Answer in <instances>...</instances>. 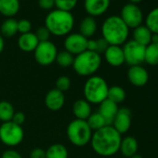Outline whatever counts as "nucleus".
Wrapping results in <instances>:
<instances>
[{"mask_svg":"<svg viewBox=\"0 0 158 158\" xmlns=\"http://www.w3.org/2000/svg\"><path fill=\"white\" fill-rule=\"evenodd\" d=\"M77 1L78 0H55V7L57 10L71 12L76 7Z\"/></svg>","mask_w":158,"mask_h":158,"instance_id":"2f4dec72","label":"nucleus"},{"mask_svg":"<svg viewBox=\"0 0 158 158\" xmlns=\"http://www.w3.org/2000/svg\"><path fill=\"white\" fill-rule=\"evenodd\" d=\"M120 18L128 28L135 29L141 25L143 21V14L141 10L135 4H126L120 13Z\"/></svg>","mask_w":158,"mask_h":158,"instance_id":"9d476101","label":"nucleus"},{"mask_svg":"<svg viewBox=\"0 0 158 158\" xmlns=\"http://www.w3.org/2000/svg\"><path fill=\"white\" fill-rule=\"evenodd\" d=\"M38 6L45 10H50L55 7V0H38Z\"/></svg>","mask_w":158,"mask_h":158,"instance_id":"e433bc0d","label":"nucleus"},{"mask_svg":"<svg viewBox=\"0 0 158 158\" xmlns=\"http://www.w3.org/2000/svg\"><path fill=\"white\" fill-rule=\"evenodd\" d=\"M65 102L64 93L58 90L57 89H52L48 91L45 97V104L47 108L50 111L56 112L60 110Z\"/></svg>","mask_w":158,"mask_h":158,"instance_id":"2eb2a0df","label":"nucleus"},{"mask_svg":"<svg viewBox=\"0 0 158 158\" xmlns=\"http://www.w3.org/2000/svg\"><path fill=\"white\" fill-rule=\"evenodd\" d=\"M73 60H74L73 55H72L66 50H63V51L58 52L55 61L57 62L59 66L62 68H68L70 66H73Z\"/></svg>","mask_w":158,"mask_h":158,"instance_id":"7c9ffc66","label":"nucleus"},{"mask_svg":"<svg viewBox=\"0 0 158 158\" xmlns=\"http://www.w3.org/2000/svg\"><path fill=\"white\" fill-rule=\"evenodd\" d=\"M11 121L19 126H22L25 121V115L23 112H15Z\"/></svg>","mask_w":158,"mask_h":158,"instance_id":"4c0bfd02","label":"nucleus"},{"mask_svg":"<svg viewBox=\"0 0 158 158\" xmlns=\"http://www.w3.org/2000/svg\"><path fill=\"white\" fill-rule=\"evenodd\" d=\"M151 43H153V44H158V35H156V34H152V40H151Z\"/></svg>","mask_w":158,"mask_h":158,"instance_id":"79ce46f5","label":"nucleus"},{"mask_svg":"<svg viewBox=\"0 0 158 158\" xmlns=\"http://www.w3.org/2000/svg\"><path fill=\"white\" fill-rule=\"evenodd\" d=\"M24 137V131L22 126H19L12 121L2 123L0 126V140L9 147L19 145Z\"/></svg>","mask_w":158,"mask_h":158,"instance_id":"0eeeda50","label":"nucleus"},{"mask_svg":"<svg viewBox=\"0 0 158 158\" xmlns=\"http://www.w3.org/2000/svg\"><path fill=\"white\" fill-rule=\"evenodd\" d=\"M152 34L158 35V7L152 10L146 17L145 25Z\"/></svg>","mask_w":158,"mask_h":158,"instance_id":"c756f323","label":"nucleus"},{"mask_svg":"<svg viewBox=\"0 0 158 158\" xmlns=\"http://www.w3.org/2000/svg\"><path fill=\"white\" fill-rule=\"evenodd\" d=\"M30 158H46V151L42 148H35L30 152Z\"/></svg>","mask_w":158,"mask_h":158,"instance_id":"58836bf2","label":"nucleus"},{"mask_svg":"<svg viewBox=\"0 0 158 158\" xmlns=\"http://www.w3.org/2000/svg\"><path fill=\"white\" fill-rule=\"evenodd\" d=\"M57 54V47L49 40L45 42H39L34 51L35 61L42 66H48L52 64L56 60Z\"/></svg>","mask_w":158,"mask_h":158,"instance_id":"6e6552de","label":"nucleus"},{"mask_svg":"<svg viewBox=\"0 0 158 158\" xmlns=\"http://www.w3.org/2000/svg\"><path fill=\"white\" fill-rule=\"evenodd\" d=\"M1 158H23V157L15 150H7L2 153Z\"/></svg>","mask_w":158,"mask_h":158,"instance_id":"ea45409f","label":"nucleus"},{"mask_svg":"<svg viewBox=\"0 0 158 158\" xmlns=\"http://www.w3.org/2000/svg\"><path fill=\"white\" fill-rule=\"evenodd\" d=\"M66 134L73 145L82 147L90 142L93 133L86 120L74 119L68 125Z\"/></svg>","mask_w":158,"mask_h":158,"instance_id":"423d86ee","label":"nucleus"},{"mask_svg":"<svg viewBox=\"0 0 158 158\" xmlns=\"http://www.w3.org/2000/svg\"><path fill=\"white\" fill-rule=\"evenodd\" d=\"M138 149H139V143L134 137L127 136L121 139L119 151L125 156V158H130L132 155L136 154Z\"/></svg>","mask_w":158,"mask_h":158,"instance_id":"aec40b11","label":"nucleus"},{"mask_svg":"<svg viewBox=\"0 0 158 158\" xmlns=\"http://www.w3.org/2000/svg\"><path fill=\"white\" fill-rule=\"evenodd\" d=\"M91 105L85 99L77 100L73 104V114L75 119L87 120L91 114Z\"/></svg>","mask_w":158,"mask_h":158,"instance_id":"a211bd4d","label":"nucleus"},{"mask_svg":"<svg viewBox=\"0 0 158 158\" xmlns=\"http://www.w3.org/2000/svg\"><path fill=\"white\" fill-rule=\"evenodd\" d=\"M103 54L106 62L113 67H119L125 63L123 48L120 46L110 45Z\"/></svg>","mask_w":158,"mask_h":158,"instance_id":"dca6fc26","label":"nucleus"},{"mask_svg":"<svg viewBox=\"0 0 158 158\" xmlns=\"http://www.w3.org/2000/svg\"><path fill=\"white\" fill-rule=\"evenodd\" d=\"M112 126L121 135L127 133L131 127V111L127 108H119Z\"/></svg>","mask_w":158,"mask_h":158,"instance_id":"f8f14e48","label":"nucleus"},{"mask_svg":"<svg viewBox=\"0 0 158 158\" xmlns=\"http://www.w3.org/2000/svg\"><path fill=\"white\" fill-rule=\"evenodd\" d=\"M118 104L114 103V102L106 99L102 103H100L99 107V113L102 115V117L105 119L107 126H112L114 118L118 111Z\"/></svg>","mask_w":158,"mask_h":158,"instance_id":"f3484780","label":"nucleus"},{"mask_svg":"<svg viewBox=\"0 0 158 158\" xmlns=\"http://www.w3.org/2000/svg\"><path fill=\"white\" fill-rule=\"evenodd\" d=\"M127 75L129 83L138 88L145 86L149 80L148 71L141 65L130 66Z\"/></svg>","mask_w":158,"mask_h":158,"instance_id":"ddd939ff","label":"nucleus"},{"mask_svg":"<svg viewBox=\"0 0 158 158\" xmlns=\"http://www.w3.org/2000/svg\"><path fill=\"white\" fill-rule=\"evenodd\" d=\"M46 158H68V151L64 145L54 143L47 149Z\"/></svg>","mask_w":158,"mask_h":158,"instance_id":"393cba45","label":"nucleus"},{"mask_svg":"<svg viewBox=\"0 0 158 158\" xmlns=\"http://www.w3.org/2000/svg\"><path fill=\"white\" fill-rule=\"evenodd\" d=\"M102 57L94 51L86 50L74 56L73 68L80 76H92L101 67Z\"/></svg>","mask_w":158,"mask_h":158,"instance_id":"20e7f679","label":"nucleus"},{"mask_svg":"<svg viewBox=\"0 0 158 158\" xmlns=\"http://www.w3.org/2000/svg\"><path fill=\"white\" fill-rule=\"evenodd\" d=\"M129 28L126 25L120 16L108 17L102 25V38L111 46H121L127 40Z\"/></svg>","mask_w":158,"mask_h":158,"instance_id":"f03ea898","label":"nucleus"},{"mask_svg":"<svg viewBox=\"0 0 158 158\" xmlns=\"http://www.w3.org/2000/svg\"><path fill=\"white\" fill-rule=\"evenodd\" d=\"M111 0H85L84 8L89 16L97 17L104 14L109 9Z\"/></svg>","mask_w":158,"mask_h":158,"instance_id":"4468645a","label":"nucleus"},{"mask_svg":"<svg viewBox=\"0 0 158 158\" xmlns=\"http://www.w3.org/2000/svg\"><path fill=\"white\" fill-rule=\"evenodd\" d=\"M86 121L92 131H97L102 128L103 127L107 126L105 119L102 117V115L99 112L91 113V114Z\"/></svg>","mask_w":158,"mask_h":158,"instance_id":"bb28decb","label":"nucleus"},{"mask_svg":"<svg viewBox=\"0 0 158 158\" xmlns=\"http://www.w3.org/2000/svg\"><path fill=\"white\" fill-rule=\"evenodd\" d=\"M18 33V21L8 18L0 25V34L3 37H12Z\"/></svg>","mask_w":158,"mask_h":158,"instance_id":"b1692460","label":"nucleus"},{"mask_svg":"<svg viewBox=\"0 0 158 158\" xmlns=\"http://www.w3.org/2000/svg\"><path fill=\"white\" fill-rule=\"evenodd\" d=\"M145 48L146 47L135 42L134 40L126 42L122 48L125 62H127L129 66L140 65L142 62H144Z\"/></svg>","mask_w":158,"mask_h":158,"instance_id":"1a4fd4ad","label":"nucleus"},{"mask_svg":"<svg viewBox=\"0 0 158 158\" xmlns=\"http://www.w3.org/2000/svg\"><path fill=\"white\" fill-rule=\"evenodd\" d=\"M152 35V33L145 25H139L133 31V40L144 47L151 44Z\"/></svg>","mask_w":158,"mask_h":158,"instance_id":"5701e85b","label":"nucleus"},{"mask_svg":"<svg viewBox=\"0 0 158 158\" xmlns=\"http://www.w3.org/2000/svg\"><path fill=\"white\" fill-rule=\"evenodd\" d=\"M89 39L79 33H73L66 35L64 39V48L73 56L87 50Z\"/></svg>","mask_w":158,"mask_h":158,"instance_id":"9b49d317","label":"nucleus"},{"mask_svg":"<svg viewBox=\"0 0 158 158\" xmlns=\"http://www.w3.org/2000/svg\"><path fill=\"white\" fill-rule=\"evenodd\" d=\"M110 45L107 43V41L105 39H103L102 37L99 38V39L96 40V52L101 55L102 53L105 52V50L107 49V48Z\"/></svg>","mask_w":158,"mask_h":158,"instance_id":"c9c22d12","label":"nucleus"},{"mask_svg":"<svg viewBox=\"0 0 158 158\" xmlns=\"http://www.w3.org/2000/svg\"><path fill=\"white\" fill-rule=\"evenodd\" d=\"M35 36L37 37L38 41L39 42H45V41H48L49 40V37L51 35L50 32L48 31V29L46 27V26H41L39 27L35 33Z\"/></svg>","mask_w":158,"mask_h":158,"instance_id":"72a5a7b5","label":"nucleus"},{"mask_svg":"<svg viewBox=\"0 0 158 158\" xmlns=\"http://www.w3.org/2000/svg\"><path fill=\"white\" fill-rule=\"evenodd\" d=\"M20 0H0V14L12 18L20 10Z\"/></svg>","mask_w":158,"mask_h":158,"instance_id":"4be33fe9","label":"nucleus"},{"mask_svg":"<svg viewBox=\"0 0 158 158\" xmlns=\"http://www.w3.org/2000/svg\"><path fill=\"white\" fill-rule=\"evenodd\" d=\"M70 88H71V79L68 76L61 75L57 79L55 89L64 93L65 91L69 90Z\"/></svg>","mask_w":158,"mask_h":158,"instance_id":"473e14b6","label":"nucleus"},{"mask_svg":"<svg viewBox=\"0 0 158 158\" xmlns=\"http://www.w3.org/2000/svg\"><path fill=\"white\" fill-rule=\"evenodd\" d=\"M107 99L114 102L116 104L123 102L126 99V91L123 88L119 86H113L109 88Z\"/></svg>","mask_w":158,"mask_h":158,"instance_id":"c85d7f7f","label":"nucleus"},{"mask_svg":"<svg viewBox=\"0 0 158 158\" xmlns=\"http://www.w3.org/2000/svg\"><path fill=\"white\" fill-rule=\"evenodd\" d=\"M74 24L73 15L69 11L60 10H51L45 19V26L55 36L68 35Z\"/></svg>","mask_w":158,"mask_h":158,"instance_id":"7ed1b4c3","label":"nucleus"},{"mask_svg":"<svg viewBox=\"0 0 158 158\" xmlns=\"http://www.w3.org/2000/svg\"><path fill=\"white\" fill-rule=\"evenodd\" d=\"M142 1V0H129V2L131 3V4H139V3H140Z\"/></svg>","mask_w":158,"mask_h":158,"instance_id":"37998d69","label":"nucleus"},{"mask_svg":"<svg viewBox=\"0 0 158 158\" xmlns=\"http://www.w3.org/2000/svg\"><path fill=\"white\" fill-rule=\"evenodd\" d=\"M144 61L152 66L158 65V44L151 43L145 48Z\"/></svg>","mask_w":158,"mask_h":158,"instance_id":"a878e982","label":"nucleus"},{"mask_svg":"<svg viewBox=\"0 0 158 158\" xmlns=\"http://www.w3.org/2000/svg\"><path fill=\"white\" fill-rule=\"evenodd\" d=\"M31 29H32V23L29 20L22 19L18 21V32L21 33V35L30 33Z\"/></svg>","mask_w":158,"mask_h":158,"instance_id":"f704fd0d","label":"nucleus"},{"mask_svg":"<svg viewBox=\"0 0 158 158\" xmlns=\"http://www.w3.org/2000/svg\"><path fill=\"white\" fill-rule=\"evenodd\" d=\"M97 22L94 17L87 16L85 17L79 24V34H81L86 38L93 36L97 31Z\"/></svg>","mask_w":158,"mask_h":158,"instance_id":"412c9836","label":"nucleus"},{"mask_svg":"<svg viewBox=\"0 0 158 158\" xmlns=\"http://www.w3.org/2000/svg\"><path fill=\"white\" fill-rule=\"evenodd\" d=\"M108 84L105 79L99 75H92L88 78L83 89L84 97L90 104H100L107 99Z\"/></svg>","mask_w":158,"mask_h":158,"instance_id":"39448f33","label":"nucleus"},{"mask_svg":"<svg viewBox=\"0 0 158 158\" xmlns=\"http://www.w3.org/2000/svg\"><path fill=\"white\" fill-rule=\"evenodd\" d=\"M130 158H143L140 154H138V153H136V154H134V155H132Z\"/></svg>","mask_w":158,"mask_h":158,"instance_id":"c03bdc74","label":"nucleus"},{"mask_svg":"<svg viewBox=\"0 0 158 158\" xmlns=\"http://www.w3.org/2000/svg\"><path fill=\"white\" fill-rule=\"evenodd\" d=\"M121 139V134L118 133L113 126H105L102 128L94 131L90 143L93 151L97 154L107 157L119 152Z\"/></svg>","mask_w":158,"mask_h":158,"instance_id":"f257e3e1","label":"nucleus"},{"mask_svg":"<svg viewBox=\"0 0 158 158\" xmlns=\"http://www.w3.org/2000/svg\"><path fill=\"white\" fill-rule=\"evenodd\" d=\"M38 43H39V41L37 39V37L35 36V33H32V32L21 35L18 39V46H19L20 49L24 52L35 51Z\"/></svg>","mask_w":158,"mask_h":158,"instance_id":"6ab92c4d","label":"nucleus"},{"mask_svg":"<svg viewBox=\"0 0 158 158\" xmlns=\"http://www.w3.org/2000/svg\"><path fill=\"white\" fill-rule=\"evenodd\" d=\"M5 48V41H4V37L0 34V54L2 53L3 49Z\"/></svg>","mask_w":158,"mask_h":158,"instance_id":"a19ab883","label":"nucleus"},{"mask_svg":"<svg viewBox=\"0 0 158 158\" xmlns=\"http://www.w3.org/2000/svg\"><path fill=\"white\" fill-rule=\"evenodd\" d=\"M14 113V107L10 102L7 101L0 102V121L2 123L11 121Z\"/></svg>","mask_w":158,"mask_h":158,"instance_id":"cd10ccee","label":"nucleus"}]
</instances>
